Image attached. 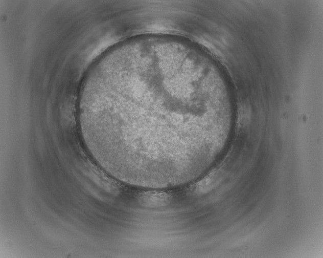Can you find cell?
<instances>
[{
  "label": "cell",
  "instance_id": "cell-1",
  "mask_svg": "<svg viewBox=\"0 0 323 258\" xmlns=\"http://www.w3.org/2000/svg\"><path fill=\"white\" fill-rule=\"evenodd\" d=\"M183 77L178 72L122 63L110 80L99 133L118 152L164 156L189 145Z\"/></svg>",
  "mask_w": 323,
  "mask_h": 258
}]
</instances>
